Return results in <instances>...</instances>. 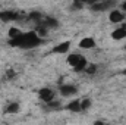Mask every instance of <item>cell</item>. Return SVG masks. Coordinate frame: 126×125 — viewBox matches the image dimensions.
I'll use <instances>...</instances> for the list:
<instances>
[{
    "instance_id": "9",
    "label": "cell",
    "mask_w": 126,
    "mask_h": 125,
    "mask_svg": "<svg viewBox=\"0 0 126 125\" xmlns=\"http://www.w3.org/2000/svg\"><path fill=\"white\" fill-rule=\"evenodd\" d=\"M111 38H113V40H116V41H120V40L126 38V30H123L122 27L116 28L114 31L111 32Z\"/></svg>"
},
{
    "instance_id": "17",
    "label": "cell",
    "mask_w": 126,
    "mask_h": 125,
    "mask_svg": "<svg viewBox=\"0 0 126 125\" xmlns=\"http://www.w3.org/2000/svg\"><path fill=\"white\" fill-rule=\"evenodd\" d=\"M82 7H84V3L82 1H73L72 3V9H75V10H79Z\"/></svg>"
},
{
    "instance_id": "6",
    "label": "cell",
    "mask_w": 126,
    "mask_h": 125,
    "mask_svg": "<svg viewBox=\"0 0 126 125\" xmlns=\"http://www.w3.org/2000/svg\"><path fill=\"white\" fill-rule=\"evenodd\" d=\"M79 47L84 49V50H91L95 47V40L93 37H84L81 41H79Z\"/></svg>"
},
{
    "instance_id": "15",
    "label": "cell",
    "mask_w": 126,
    "mask_h": 125,
    "mask_svg": "<svg viewBox=\"0 0 126 125\" xmlns=\"http://www.w3.org/2000/svg\"><path fill=\"white\" fill-rule=\"evenodd\" d=\"M84 72H87L88 75H94L95 72H97V65H95V63H88Z\"/></svg>"
},
{
    "instance_id": "2",
    "label": "cell",
    "mask_w": 126,
    "mask_h": 125,
    "mask_svg": "<svg viewBox=\"0 0 126 125\" xmlns=\"http://www.w3.org/2000/svg\"><path fill=\"white\" fill-rule=\"evenodd\" d=\"M114 4H116L114 1H94L90 7H91V10H94V12H103V10H109V12H110Z\"/></svg>"
},
{
    "instance_id": "22",
    "label": "cell",
    "mask_w": 126,
    "mask_h": 125,
    "mask_svg": "<svg viewBox=\"0 0 126 125\" xmlns=\"http://www.w3.org/2000/svg\"><path fill=\"white\" fill-rule=\"evenodd\" d=\"M104 125H113V124H104Z\"/></svg>"
},
{
    "instance_id": "7",
    "label": "cell",
    "mask_w": 126,
    "mask_h": 125,
    "mask_svg": "<svg viewBox=\"0 0 126 125\" xmlns=\"http://www.w3.org/2000/svg\"><path fill=\"white\" fill-rule=\"evenodd\" d=\"M85 58L82 56V55H79V53H72V55H69L67 56V63L72 66V68H75V66H78L79 63L82 62Z\"/></svg>"
},
{
    "instance_id": "19",
    "label": "cell",
    "mask_w": 126,
    "mask_h": 125,
    "mask_svg": "<svg viewBox=\"0 0 126 125\" xmlns=\"http://www.w3.org/2000/svg\"><path fill=\"white\" fill-rule=\"evenodd\" d=\"M120 10H122V12H125V13H126V1H123V3L120 4Z\"/></svg>"
},
{
    "instance_id": "20",
    "label": "cell",
    "mask_w": 126,
    "mask_h": 125,
    "mask_svg": "<svg viewBox=\"0 0 126 125\" xmlns=\"http://www.w3.org/2000/svg\"><path fill=\"white\" fill-rule=\"evenodd\" d=\"M94 125H104V124H103L101 121H95V122H94Z\"/></svg>"
},
{
    "instance_id": "8",
    "label": "cell",
    "mask_w": 126,
    "mask_h": 125,
    "mask_svg": "<svg viewBox=\"0 0 126 125\" xmlns=\"http://www.w3.org/2000/svg\"><path fill=\"white\" fill-rule=\"evenodd\" d=\"M66 109L69 110V112H75V113H78V112H81L82 109H81V100H78V99H75V100H72V102H69V104L66 106Z\"/></svg>"
},
{
    "instance_id": "4",
    "label": "cell",
    "mask_w": 126,
    "mask_h": 125,
    "mask_svg": "<svg viewBox=\"0 0 126 125\" xmlns=\"http://www.w3.org/2000/svg\"><path fill=\"white\" fill-rule=\"evenodd\" d=\"M59 91L63 97H72V96H75L78 93V88L75 85H70V84H63V85H60Z\"/></svg>"
},
{
    "instance_id": "18",
    "label": "cell",
    "mask_w": 126,
    "mask_h": 125,
    "mask_svg": "<svg viewBox=\"0 0 126 125\" xmlns=\"http://www.w3.org/2000/svg\"><path fill=\"white\" fill-rule=\"evenodd\" d=\"M59 106H60V103H59V102H56V100H53V102H50V103H48V107H50V109H57Z\"/></svg>"
},
{
    "instance_id": "1",
    "label": "cell",
    "mask_w": 126,
    "mask_h": 125,
    "mask_svg": "<svg viewBox=\"0 0 126 125\" xmlns=\"http://www.w3.org/2000/svg\"><path fill=\"white\" fill-rule=\"evenodd\" d=\"M38 97H40V100L41 102H44V103H50V102H53L54 100V91L51 90V88H48V87H44V88H40L38 90Z\"/></svg>"
},
{
    "instance_id": "12",
    "label": "cell",
    "mask_w": 126,
    "mask_h": 125,
    "mask_svg": "<svg viewBox=\"0 0 126 125\" xmlns=\"http://www.w3.org/2000/svg\"><path fill=\"white\" fill-rule=\"evenodd\" d=\"M19 109H21L19 103L13 102V103H10V104L6 107V113H10V115H13V113H18V112H19Z\"/></svg>"
},
{
    "instance_id": "10",
    "label": "cell",
    "mask_w": 126,
    "mask_h": 125,
    "mask_svg": "<svg viewBox=\"0 0 126 125\" xmlns=\"http://www.w3.org/2000/svg\"><path fill=\"white\" fill-rule=\"evenodd\" d=\"M22 34H24V32L21 31L18 27H10L9 31H7V35L10 37V40H16V38H19Z\"/></svg>"
},
{
    "instance_id": "23",
    "label": "cell",
    "mask_w": 126,
    "mask_h": 125,
    "mask_svg": "<svg viewBox=\"0 0 126 125\" xmlns=\"http://www.w3.org/2000/svg\"><path fill=\"white\" fill-rule=\"evenodd\" d=\"M125 52H126V46H125Z\"/></svg>"
},
{
    "instance_id": "5",
    "label": "cell",
    "mask_w": 126,
    "mask_h": 125,
    "mask_svg": "<svg viewBox=\"0 0 126 125\" xmlns=\"http://www.w3.org/2000/svg\"><path fill=\"white\" fill-rule=\"evenodd\" d=\"M70 49V41H62L59 44H56L53 49H51V53H56V55H63V53H67Z\"/></svg>"
},
{
    "instance_id": "11",
    "label": "cell",
    "mask_w": 126,
    "mask_h": 125,
    "mask_svg": "<svg viewBox=\"0 0 126 125\" xmlns=\"http://www.w3.org/2000/svg\"><path fill=\"white\" fill-rule=\"evenodd\" d=\"M18 13L15 12H0V19L1 21H10V19H16Z\"/></svg>"
},
{
    "instance_id": "3",
    "label": "cell",
    "mask_w": 126,
    "mask_h": 125,
    "mask_svg": "<svg viewBox=\"0 0 126 125\" xmlns=\"http://www.w3.org/2000/svg\"><path fill=\"white\" fill-rule=\"evenodd\" d=\"M109 21L111 24H120L125 21V13L120 9H111L109 12Z\"/></svg>"
},
{
    "instance_id": "13",
    "label": "cell",
    "mask_w": 126,
    "mask_h": 125,
    "mask_svg": "<svg viewBox=\"0 0 126 125\" xmlns=\"http://www.w3.org/2000/svg\"><path fill=\"white\" fill-rule=\"evenodd\" d=\"M35 32H37V35H38L40 38H43V37H46V35H47V32H48V28H47L44 24H40V25L37 27Z\"/></svg>"
},
{
    "instance_id": "16",
    "label": "cell",
    "mask_w": 126,
    "mask_h": 125,
    "mask_svg": "<svg viewBox=\"0 0 126 125\" xmlns=\"http://www.w3.org/2000/svg\"><path fill=\"white\" fill-rule=\"evenodd\" d=\"M91 104H93L91 99H84V100H81V109H82V110L90 109V107H91Z\"/></svg>"
},
{
    "instance_id": "21",
    "label": "cell",
    "mask_w": 126,
    "mask_h": 125,
    "mask_svg": "<svg viewBox=\"0 0 126 125\" xmlns=\"http://www.w3.org/2000/svg\"><path fill=\"white\" fill-rule=\"evenodd\" d=\"M122 74H123V75L126 77V69H123V71H122Z\"/></svg>"
},
{
    "instance_id": "14",
    "label": "cell",
    "mask_w": 126,
    "mask_h": 125,
    "mask_svg": "<svg viewBox=\"0 0 126 125\" xmlns=\"http://www.w3.org/2000/svg\"><path fill=\"white\" fill-rule=\"evenodd\" d=\"M44 25H46L47 28H59V21H57L56 18H47Z\"/></svg>"
}]
</instances>
